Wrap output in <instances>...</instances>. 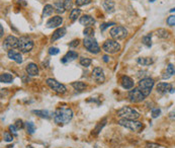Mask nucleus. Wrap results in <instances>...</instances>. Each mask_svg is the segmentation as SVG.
I'll list each match as a JSON object with an SVG mask.
<instances>
[{"instance_id": "nucleus-41", "label": "nucleus", "mask_w": 175, "mask_h": 148, "mask_svg": "<svg viewBox=\"0 0 175 148\" xmlns=\"http://www.w3.org/2000/svg\"><path fill=\"white\" fill-rule=\"evenodd\" d=\"M110 26H115V23L114 22H105V23H102V25L100 26V30H101V32H103L104 30L107 29V27Z\"/></svg>"}, {"instance_id": "nucleus-20", "label": "nucleus", "mask_w": 175, "mask_h": 148, "mask_svg": "<svg viewBox=\"0 0 175 148\" xmlns=\"http://www.w3.org/2000/svg\"><path fill=\"white\" fill-rule=\"evenodd\" d=\"M78 58V54L75 51H69L64 57L62 58V63H68V62H72Z\"/></svg>"}, {"instance_id": "nucleus-32", "label": "nucleus", "mask_w": 175, "mask_h": 148, "mask_svg": "<svg viewBox=\"0 0 175 148\" xmlns=\"http://www.w3.org/2000/svg\"><path fill=\"white\" fill-rule=\"evenodd\" d=\"M83 34L84 36L86 38H92L94 36V30L92 29L91 26H88V27H85L83 30Z\"/></svg>"}, {"instance_id": "nucleus-44", "label": "nucleus", "mask_w": 175, "mask_h": 148, "mask_svg": "<svg viewBox=\"0 0 175 148\" xmlns=\"http://www.w3.org/2000/svg\"><path fill=\"white\" fill-rule=\"evenodd\" d=\"M160 146L157 145V144H154V143H147L146 144V148H159Z\"/></svg>"}, {"instance_id": "nucleus-40", "label": "nucleus", "mask_w": 175, "mask_h": 148, "mask_svg": "<svg viewBox=\"0 0 175 148\" xmlns=\"http://www.w3.org/2000/svg\"><path fill=\"white\" fill-rule=\"evenodd\" d=\"M59 52H60V51H59L58 48H56V47H51L50 49H49V54L52 55V56H55V55L59 54Z\"/></svg>"}, {"instance_id": "nucleus-43", "label": "nucleus", "mask_w": 175, "mask_h": 148, "mask_svg": "<svg viewBox=\"0 0 175 148\" xmlns=\"http://www.w3.org/2000/svg\"><path fill=\"white\" fill-rule=\"evenodd\" d=\"M9 130L11 131V133H14L16 135V132H17V130H18V129H17V127L15 125H10L9 126Z\"/></svg>"}, {"instance_id": "nucleus-3", "label": "nucleus", "mask_w": 175, "mask_h": 148, "mask_svg": "<svg viewBox=\"0 0 175 148\" xmlns=\"http://www.w3.org/2000/svg\"><path fill=\"white\" fill-rule=\"evenodd\" d=\"M118 125L129 129L134 132H140L143 129V124L137 120H129V119H121L118 121Z\"/></svg>"}, {"instance_id": "nucleus-4", "label": "nucleus", "mask_w": 175, "mask_h": 148, "mask_svg": "<svg viewBox=\"0 0 175 148\" xmlns=\"http://www.w3.org/2000/svg\"><path fill=\"white\" fill-rule=\"evenodd\" d=\"M117 115L118 117H121L122 119H129V120H137L139 119L140 114L134 110L131 106H124L121 110H118Z\"/></svg>"}, {"instance_id": "nucleus-33", "label": "nucleus", "mask_w": 175, "mask_h": 148, "mask_svg": "<svg viewBox=\"0 0 175 148\" xmlns=\"http://www.w3.org/2000/svg\"><path fill=\"white\" fill-rule=\"evenodd\" d=\"M92 63V60L90 58H81L80 59V64L82 65L83 67H89Z\"/></svg>"}, {"instance_id": "nucleus-15", "label": "nucleus", "mask_w": 175, "mask_h": 148, "mask_svg": "<svg viewBox=\"0 0 175 148\" xmlns=\"http://www.w3.org/2000/svg\"><path fill=\"white\" fill-rule=\"evenodd\" d=\"M79 22L81 23L82 26L88 27V26H91L95 23V19H94L91 15H88V14H84L83 16H81L79 19Z\"/></svg>"}, {"instance_id": "nucleus-42", "label": "nucleus", "mask_w": 175, "mask_h": 148, "mask_svg": "<svg viewBox=\"0 0 175 148\" xmlns=\"http://www.w3.org/2000/svg\"><path fill=\"white\" fill-rule=\"evenodd\" d=\"M79 44H80V41H79L78 39H77V40L72 41V42L69 44V46L71 47V48H75V47H77V46H78Z\"/></svg>"}, {"instance_id": "nucleus-17", "label": "nucleus", "mask_w": 175, "mask_h": 148, "mask_svg": "<svg viewBox=\"0 0 175 148\" xmlns=\"http://www.w3.org/2000/svg\"><path fill=\"white\" fill-rule=\"evenodd\" d=\"M7 56H8V58H10V59L13 60V61H15L16 63H18V64H20L22 62V54L16 52V51H14V50H8Z\"/></svg>"}, {"instance_id": "nucleus-1", "label": "nucleus", "mask_w": 175, "mask_h": 148, "mask_svg": "<svg viewBox=\"0 0 175 148\" xmlns=\"http://www.w3.org/2000/svg\"><path fill=\"white\" fill-rule=\"evenodd\" d=\"M73 118V112L70 108L58 109L54 114V121L58 125L68 124Z\"/></svg>"}, {"instance_id": "nucleus-45", "label": "nucleus", "mask_w": 175, "mask_h": 148, "mask_svg": "<svg viewBox=\"0 0 175 148\" xmlns=\"http://www.w3.org/2000/svg\"><path fill=\"white\" fill-rule=\"evenodd\" d=\"M15 126L17 127V129H20V128H22V127H23V124H22V120H17V121H16V124H15Z\"/></svg>"}, {"instance_id": "nucleus-2", "label": "nucleus", "mask_w": 175, "mask_h": 148, "mask_svg": "<svg viewBox=\"0 0 175 148\" xmlns=\"http://www.w3.org/2000/svg\"><path fill=\"white\" fill-rule=\"evenodd\" d=\"M154 83H155V82H154V80L152 78H150V77L143 78L139 81L138 88L145 96H148L150 94H151L152 88L154 86Z\"/></svg>"}, {"instance_id": "nucleus-13", "label": "nucleus", "mask_w": 175, "mask_h": 148, "mask_svg": "<svg viewBox=\"0 0 175 148\" xmlns=\"http://www.w3.org/2000/svg\"><path fill=\"white\" fill-rule=\"evenodd\" d=\"M156 90L157 92H159L161 94H165L170 92V94H173L175 91V89L172 88V85L170 83H167V82H160L158 85L156 86Z\"/></svg>"}, {"instance_id": "nucleus-25", "label": "nucleus", "mask_w": 175, "mask_h": 148, "mask_svg": "<svg viewBox=\"0 0 175 148\" xmlns=\"http://www.w3.org/2000/svg\"><path fill=\"white\" fill-rule=\"evenodd\" d=\"M54 8H55V11L57 12V13H63L66 10L65 7H64V1H61V0H59V1L55 2Z\"/></svg>"}, {"instance_id": "nucleus-9", "label": "nucleus", "mask_w": 175, "mask_h": 148, "mask_svg": "<svg viewBox=\"0 0 175 148\" xmlns=\"http://www.w3.org/2000/svg\"><path fill=\"white\" fill-rule=\"evenodd\" d=\"M46 82L49 87L53 89L54 91L58 92V94H65L66 90H67V88H66L64 84L60 83V82L57 81L54 78H48Z\"/></svg>"}, {"instance_id": "nucleus-23", "label": "nucleus", "mask_w": 175, "mask_h": 148, "mask_svg": "<svg viewBox=\"0 0 175 148\" xmlns=\"http://www.w3.org/2000/svg\"><path fill=\"white\" fill-rule=\"evenodd\" d=\"M137 62L142 66H149V65H152L154 63V59L149 57H140L137 59Z\"/></svg>"}, {"instance_id": "nucleus-6", "label": "nucleus", "mask_w": 175, "mask_h": 148, "mask_svg": "<svg viewBox=\"0 0 175 148\" xmlns=\"http://www.w3.org/2000/svg\"><path fill=\"white\" fill-rule=\"evenodd\" d=\"M34 48V41L29 37H20L18 42V49L22 53H29Z\"/></svg>"}, {"instance_id": "nucleus-5", "label": "nucleus", "mask_w": 175, "mask_h": 148, "mask_svg": "<svg viewBox=\"0 0 175 148\" xmlns=\"http://www.w3.org/2000/svg\"><path fill=\"white\" fill-rule=\"evenodd\" d=\"M110 37L113 40H124L128 36V30L122 26H115L109 30Z\"/></svg>"}, {"instance_id": "nucleus-34", "label": "nucleus", "mask_w": 175, "mask_h": 148, "mask_svg": "<svg viewBox=\"0 0 175 148\" xmlns=\"http://www.w3.org/2000/svg\"><path fill=\"white\" fill-rule=\"evenodd\" d=\"M26 130L29 134H34V131H36V126L33 122H27L26 123Z\"/></svg>"}, {"instance_id": "nucleus-14", "label": "nucleus", "mask_w": 175, "mask_h": 148, "mask_svg": "<svg viewBox=\"0 0 175 148\" xmlns=\"http://www.w3.org/2000/svg\"><path fill=\"white\" fill-rule=\"evenodd\" d=\"M62 22H63V18L61 16L56 15V16H53V18H51L47 22V27H49V29H52V27H58L62 25Z\"/></svg>"}, {"instance_id": "nucleus-39", "label": "nucleus", "mask_w": 175, "mask_h": 148, "mask_svg": "<svg viewBox=\"0 0 175 148\" xmlns=\"http://www.w3.org/2000/svg\"><path fill=\"white\" fill-rule=\"evenodd\" d=\"M167 25L170 26H175V15H170L169 18H167Z\"/></svg>"}, {"instance_id": "nucleus-50", "label": "nucleus", "mask_w": 175, "mask_h": 148, "mask_svg": "<svg viewBox=\"0 0 175 148\" xmlns=\"http://www.w3.org/2000/svg\"><path fill=\"white\" fill-rule=\"evenodd\" d=\"M149 1H150V2H154L155 0H149Z\"/></svg>"}, {"instance_id": "nucleus-30", "label": "nucleus", "mask_w": 175, "mask_h": 148, "mask_svg": "<svg viewBox=\"0 0 175 148\" xmlns=\"http://www.w3.org/2000/svg\"><path fill=\"white\" fill-rule=\"evenodd\" d=\"M80 13H81V10H80L79 8H74L71 10V13H70V18H71V20H76L77 18H79Z\"/></svg>"}, {"instance_id": "nucleus-16", "label": "nucleus", "mask_w": 175, "mask_h": 148, "mask_svg": "<svg viewBox=\"0 0 175 148\" xmlns=\"http://www.w3.org/2000/svg\"><path fill=\"white\" fill-rule=\"evenodd\" d=\"M121 84L125 89L134 88V81H133V79L131 77L127 76V75H124V76L121 78Z\"/></svg>"}, {"instance_id": "nucleus-37", "label": "nucleus", "mask_w": 175, "mask_h": 148, "mask_svg": "<svg viewBox=\"0 0 175 148\" xmlns=\"http://www.w3.org/2000/svg\"><path fill=\"white\" fill-rule=\"evenodd\" d=\"M3 139H4V141H6V142H11V141L13 140V136L10 133L6 132V133L3 134Z\"/></svg>"}, {"instance_id": "nucleus-10", "label": "nucleus", "mask_w": 175, "mask_h": 148, "mask_svg": "<svg viewBox=\"0 0 175 148\" xmlns=\"http://www.w3.org/2000/svg\"><path fill=\"white\" fill-rule=\"evenodd\" d=\"M128 98L129 99V102H141L144 101V98H146V96L139 90L138 87L137 88L134 87L129 91Z\"/></svg>"}, {"instance_id": "nucleus-46", "label": "nucleus", "mask_w": 175, "mask_h": 148, "mask_svg": "<svg viewBox=\"0 0 175 148\" xmlns=\"http://www.w3.org/2000/svg\"><path fill=\"white\" fill-rule=\"evenodd\" d=\"M169 118H170L171 120H173V121H175V109H173L172 111L170 112V114H169Z\"/></svg>"}, {"instance_id": "nucleus-7", "label": "nucleus", "mask_w": 175, "mask_h": 148, "mask_svg": "<svg viewBox=\"0 0 175 148\" xmlns=\"http://www.w3.org/2000/svg\"><path fill=\"white\" fill-rule=\"evenodd\" d=\"M102 49L107 54H115L121 50V45L115 40H107L103 43Z\"/></svg>"}, {"instance_id": "nucleus-36", "label": "nucleus", "mask_w": 175, "mask_h": 148, "mask_svg": "<svg viewBox=\"0 0 175 148\" xmlns=\"http://www.w3.org/2000/svg\"><path fill=\"white\" fill-rule=\"evenodd\" d=\"M64 7L66 10H72V7H73V2L72 0H65L64 1Z\"/></svg>"}, {"instance_id": "nucleus-8", "label": "nucleus", "mask_w": 175, "mask_h": 148, "mask_svg": "<svg viewBox=\"0 0 175 148\" xmlns=\"http://www.w3.org/2000/svg\"><path fill=\"white\" fill-rule=\"evenodd\" d=\"M83 45L86 48L87 51L92 54H98L100 52V47L97 44L96 40H94L93 38H85L83 40Z\"/></svg>"}, {"instance_id": "nucleus-38", "label": "nucleus", "mask_w": 175, "mask_h": 148, "mask_svg": "<svg viewBox=\"0 0 175 148\" xmlns=\"http://www.w3.org/2000/svg\"><path fill=\"white\" fill-rule=\"evenodd\" d=\"M151 115H152V118H154V119L158 118V117L161 115V110L160 109H153Z\"/></svg>"}, {"instance_id": "nucleus-49", "label": "nucleus", "mask_w": 175, "mask_h": 148, "mask_svg": "<svg viewBox=\"0 0 175 148\" xmlns=\"http://www.w3.org/2000/svg\"><path fill=\"white\" fill-rule=\"evenodd\" d=\"M170 12H175V7L172 8V9H170Z\"/></svg>"}, {"instance_id": "nucleus-26", "label": "nucleus", "mask_w": 175, "mask_h": 148, "mask_svg": "<svg viewBox=\"0 0 175 148\" xmlns=\"http://www.w3.org/2000/svg\"><path fill=\"white\" fill-rule=\"evenodd\" d=\"M54 6L53 5H51V4H47V5H45V7H44V10H43V18H46V16H50L52 13L54 12Z\"/></svg>"}, {"instance_id": "nucleus-18", "label": "nucleus", "mask_w": 175, "mask_h": 148, "mask_svg": "<svg viewBox=\"0 0 175 148\" xmlns=\"http://www.w3.org/2000/svg\"><path fill=\"white\" fill-rule=\"evenodd\" d=\"M66 33H67V30H66L65 27H59L58 30H56L53 33V36H52V38H51V41L52 42H55V41L61 39L62 37H64L66 35Z\"/></svg>"}, {"instance_id": "nucleus-35", "label": "nucleus", "mask_w": 175, "mask_h": 148, "mask_svg": "<svg viewBox=\"0 0 175 148\" xmlns=\"http://www.w3.org/2000/svg\"><path fill=\"white\" fill-rule=\"evenodd\" d=\"M76 5L80 7V6H84V5H87L89 3H91V0H76Z\"/></svg>"}, {"instance_id": "nucleus-27", "label": "nucleus", "mask_w": 175, "mask_h": 148, "mask_svg": "<svg viewBox=\"0 0 175 148\" xmlns=\"http://www.w3.org/2000/svg\"><path fill=\"white\" fill-rule=\"evenodd\" d=\"M71 85L73 86V88H74L75 90H77V91H81V90H83V89H85L87 87V85L84 83V82H82V81L73 82Z\"/></svg>"}, {"instance_id": "nucleus-21", "label": "nucleus", "mask_w": 175, "mask_h": 148, "mask_svg": "<svg viewBox=\"0 0 175 148\" xmlns=\"http://www.w3.org/2000/svg\"><path fill=\"white\" fill-rule=\"evenodd\" d=\"M174 74H175V68H174V66H173L172 64H168L165 73L162 75V78L163 79H169L170 77H172Z\"/></svg>"}, {"instance_id": "nucleus-24", "label": "nucleus", "mask_w": 175, "mask_h": 148, "mask_svg": "<svg viewBox=\"0 0 175 148\" xmlns=\"http://www.w3.org/2000/svg\"><path fill=\"white\" fill-rule=\"evenodd\" d=\"M0 81L2 83H10L13 81V76L9 73H2L0 75Z\"/></svg>"}, {"instance_id": "nucleus-31", "label": "nucleus", "mask_w": 175, "mask_h": 148, "mask_svg": "<svg viewBox=\"0 0 175 148\" xmlns=\"http://www.w3.org/2000/svg\"><path fill=\"white\" fill-rule=\"evenodd\" d=\"M142 42L143 44L145 45L146 47H148L150 48L152 46V39H151V34L150 35H147L145 37H143V39H142Z\"/></svg>"}, {"instance_id": "nucleus-47", "label": "nucleus", "mask_w": 175, "mask_h": 148, "mask_svg": "<svg viewBox=\"0 0 175 148\" xmlns=\"http://www.w3.org/2000/svg\"><path fill=\"white\" fill-rule=\"evenodd\" d=\"M102 58H103V61L105 62V63H107V62L109 61V59H108V56H106V55H104Z\"/></svg>"}, {"instance_id": "nucleus-48", "label": "nucleus", "mask_w": 175, "mask_h": 148, "mask_svg": "<svg viewBox=\"0 0 175 148\" xmlns=\"http://www.w3.org/2000/svg\"><path fill=\"white\" fill-rule=\"evenodd\" d=\"M0 30H1V34H0V36L3 37V26H0Z\"/></svg>"}, {"instance_id": "nucleus-19", "label": "nucleus", "mask_w": 175, "mask_h": 148, "mask_svg": "<svg viewBox=\"0 0 175 148\" xmlns=\"http://www.w3.org/2000/svg\"><path fill=\"white\" fill-rule=\"evenodd\" d=\"M26 71L27 75H30V76H37V75H38V68L37 66V64L34 63L27 64L26 67Z\"/></svg>"}, {"instance_id": "nucleus-12", "label": "nucleus", "mask_w": 175, "mask_h": 148, "mask_svg": "<svg viewBox=\"0 0 175 148\" xmlns=\"http://www.w3.org/2000/svg\"><path fill=\"white\" fill-rule=\"evenodd\" d=\"M18 42H19V39H17L16 37L8 36L4 40V44H3V46L8 50H13V49H15V48H18Z\"/></svg>"}, {"instance_id": "nucleus-29", "label": "nucleus", "mask_w": 175, "mask_h": 148, "mask_svg": "<svg viewBox=\"0 0 175 148\" xmlns=\"http://www.w3.org/2000/svg\"><path fill=\"white\" fill-rule=\"evenodd\" d=\"M156 33H157V36L161 38V39H167V38H169L170 36L169 32L165 29H159Z\"/></svg>"}, {"instance_id": "nucleus-22", "label": "nucleus", "mask_w": 175, "mask_h": 148, "mask_svg": "<svg viewBox=\"0 0 175 148\" xmlns=\"http://www.w3.org/2000/svg\"><path fill=\"white\" fill-rule=\"evenodd\" d=\"M102 6H103V8L105 9L106 12L111 13L114 11V2L113 0H104L102 3Z\"/></svg>"}, {"instance_id": "nucleus-11", "label": "nucleus", "mask_w": 175, "mask_h": 148, "mask_svg": "<svg viewBox=\"0 0 175 148\" xmlns=\"http://www.w3.org/2000/svg\"><path fill=\"white\" fill-rule=\"evenodd\" d=\"M91 76L96 83H103L104 80H105V75H104V72L100 67L93 68Z\"/></svg>"}, {"instance_id": "nucleus-28", "label": "nucleus", "mask_w": 175, "mask_h": 148, "mask_svg": "<svg viewBox=\"0 0 175 148\" xmlns=\"http://www.w3.org/2000/svg\"><path fill=\"white\" fill-rule=\"evenodd\" d=\"M34 114H36L37 116L41 117V118H45V119H49L51 117V113L46 110H42V111H33Z\"/></svg>"}]
</instances>
